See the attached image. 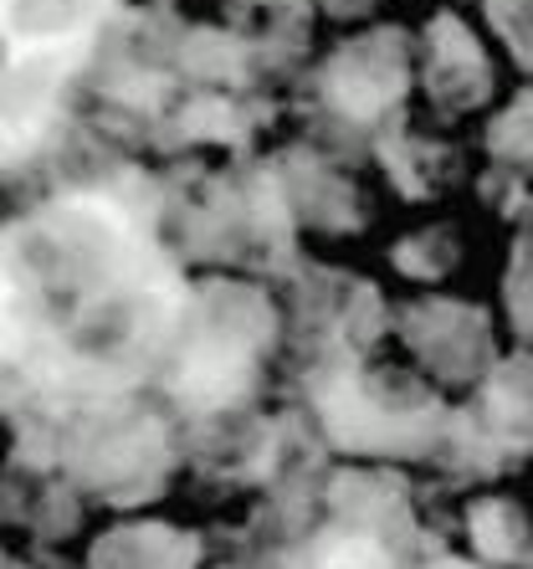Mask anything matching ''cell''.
Wrapping results in <instances>:
<instances>
[{"instance_id":"cell-1","label":"cell","mask_w":533,"mask_h":569,"mask_svg":"<svg viewBox=\"0 0 533 569\" xmlns=\"http://www.w3.org/2000/svg\"><path fill=\"white\" fill-rule=\"evenodd\" d=\"M78 6L82 0H16V21L31 31H52V27H62V21H72Z\"/></svg>"},{"instance_id":"cell-2","label":"cell","mask_w":533,"mask_h":569,"mask_svg":"<svg viewBox=\"0 0 533 569\" xmlns=\"http://www.w3.org/2000/svg\"><path fill=\"white\" fill-rule=\"evenodd\" d=\"M6 62H11V52H6V37H0V78H6Z\"/></svg>"}]
</instances>
